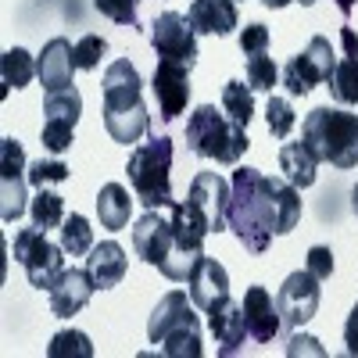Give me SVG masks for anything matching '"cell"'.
<instances>
[{"instance_id":"cell-2","label":"cell","mask_w":358,"mask_h":358,"mask_svg":"<svg viewBox=\"0 0 358 358\" xmlns=\"http://www.w3.org/2000/svg\"><path fill=\"white\" fill-rule=\"evenodd\" d=\"M140 72L126 62V57H118V62L108 65L104 72V129L115 143H136L147 126H151V115H147V104L140 97Z\"/></svg>"},{"instance_id":"cell-5","label":"cell","mask_w":358,"mask_h":358,"mask_svg":"<svg viewBox=\"0 0 358 358\" xmlns=\"http://www.w3.org/2000/svg\"><path fill=\"white\" fill-rule=\"evenodd\" d=\"M187 147L197 158H212L219 165H236L251 147V140H248V129L236 126L226 111L201 104L187 122Z\"/></svg>"},{"instance_id":"cell-35","label":"cell","mask_w":358,"mask_h":358,"mask_svg":"<svg viewBox=\"0 0 358 358\" xmlns=\"http://www.w3.org/2000/svg\"><path fill=\"white\" fill-rule=\"evenodd\" d=\"M65 179H69V165L65 162H33V165H29V183H33L36 190H43V187H50V183H65Z\"/></svg>"},{"instance_id":"cell-7","label":"cell","mask_w":358,"mask_h":358,"mask_svg":"<svg viewBox=\"0 0 358 358\" xmlns=\"http://www.w3.org/2000/svg\"><path fill=\"white\" fill-rule=\"evenodd\" d=\"M169 222H172V241H176V251L169 258V265L162 268V276L165 280H187L190 276V268L194 262L204 255V241H208V233H212V226H208V219L201 215V208L194 201L187 204H172L169 208Z\"/></svg>"},{"instance_id":"cell-13","label":"cell","mask_w":358,"mask_h":358,"mask_svg":"<svg viewBox=\"0 0 358 358\" xmlns=\"http://www.w3.org/2000/svg\"><path fill=\"white\" fill-rule=\"evenodd\" d=\"M319 297H322L319 280L308 273V268L305 273H290L283 280V287L276 294V305H280V319H283L287 330H297V326H305L308 319H315Z\"/></svg>"},{"instance_id":"cell-36","label":"cell","mask_w":358,"mask_h":358,"mask_svg":"<svg viewBox=\"0 0 358 358\" xmlns=\"http://www.w3.org/2000/svg\"><path fill=\"white\" fill-rule=\"evenodd\" d=\"M94 8L101 15H108L111 22H118V25H136L140 0H94Z\"/></svg>"},{"instance_id":"cell-40","label":"cell","mask_w":358,"mask_h":358,"mask_svg":"<svg viewBox=\"0 0 358 358\" xmlns=\"http://www.w3.org/2000/svg\"><path fill=\"white\" fill-rule=\"evenodd\" d=\"M315 344H319L315 337H290L287 355H301V351H315V355H322V348H315Z\"/></svg>"},{"instance_id":"cell-11","label":"cell","mask_w":358,"mask_h":358,"mask_svg":"<svg viewBox=\"0 0 358 358\" xmlns=\"http://www.w3.org/2000/svg\"><path fill=\"white\" fill-rule=\"evenodd\" d=\"M151 47L158 50V57H169V62L179 65H197V33L187 15L179 11H162L151 25Z\"/></svg>"},{"instance_id":"cell-31","label":"cell","mask_w":358,"mask_h":358,"mask_svg":"<svg viewBox=\"0 0 358 358\" xmlns=\"http://www.w3.org/2000/svg\"><path fill=\"white\" fill-rule=\"evenodd\" d=\"M244 76H248V86L251 90H265V94H273V86L280 83V69H276V62L265 50L262 54H248Z\"/></svg>"},{"instance_id":"cell-27","label":"cell","mask_w":358,"mask_h":358,"mask_svg":"<svg viewBox=\"0 0 358 358\" xmlns=\"http://www.w3.org/2000/svg\"><path fill=\"white\" fill-rule=\"evenodd\" d=\"M222 111L233 118L236 126L248 129V122L255 118V90L244 86L241 79H229V83L222 86Z\"/></svg>"},{"instance_id":"cell-34","label":"cell","mask_w":358,"mask_h":358,"mask_svg":"<svg viewBox=\"0 0 358 358\" xmlns=\"http://www.w3.org/2000/svg\"><path fill=\"white\" fill-rule=\"evenodd\" d=\"M104 54H108V40H104V36H97V33L83 36V40L76 43V69H79V72H94V69L101 65Z\"/></svg>"},{"instance_id":"cell-20","label":"cell","mask_w":358,"mask_h":358,"mask_svg":"<svg viewBox=\"0 0 358 358\" xmlns=\"http://www.w3.org/2000/svg\"><path fill=\"white\" fill-rule=\"evenodd\" d=\"M244 315H248V330L258 344H273L276 334L283 330V319H280V305L276 297L268 294L265 287H248L244 294Z\"/></svg>"},{"instance_id":"cell-9","label":"cell","mask_w":358,"mask_h":358,"mask_svg":"<svg viewBox=\"0 0 358 358\" xmlns=\"http://www.w3.org/2000/svg\"><path fill=\"white\" fill-rule=\"evenodd\" d=\"M334 65H337L334 43L326 40V36H312V43L301 54H294L290 62L283 65L280 79H283L290 97H305V94H312L319 83H330Z\"/></svg>"},{"instance_id":"cell-15","label":"cell","mask_w":358,"mask_h":358,"mask_svg":"<svg viewBox=\"0 0 358 358\" xmlns=\"http://www.w3.org/2000/svg\"><path fill=\"white\" fill-rule=\"evenodd\" d=\"M151 86H155V97H158V115L165 122H172V118H179L190 104V65H179V62L162 57Z\"/></svg>"},{"instance_id":"cell-3","label":"cell","mask_w":358,"mask_h":358,"mask_svg":"<svg viewBox=\"0 0 358 358\" xmlns=\"http://www.w3.org/2000/svg\"><path fill=\"white\" fill-rule=\"evenodd\" d=\"M301 143L315 155V162L355 169L358 165V115L344 108H312L301 122Z\"/></svg>"},{"instance_id":"cell-24","label":"cell","mask_w":358,"mask_h":358,"mask_svg":"<svg viewBox=\"0 0 358 358\" xmlns=\"http://www.w3.org/2000/svg\"><path fill=\"white\" fill-rule=\"evenodd\" d=\"M86 268H90V276L97 280V287H101V290H108V287H118V283L126 280V268H129V262H126L122 244L104 241V244H97V248H90Z\"/></svg>"},{"instance_id":"cell-30","label":"cell","mask_w":358,"mask_h":358,"mask_svg":"<svg viewBox=\"0 0 358 358\" xmlns=\"http://www.w3.org/2000/svg\"><path fill=\"white\" fill-rule=\"evenodd\" d=\"M62 248L72 258L90 255V248H94V229H90V222L83 215H76V212L65 215V222H62Z\"/></svg>"},{"instance_id":"cell-42","label":"cell","mask_w":358,"mask_h":358,"mask_svg":"<svg viewBox=\"0 0 358 358\" xmlns=\"http://www.w3.org/2000/svg\"><path fill=\"white\" fill-rule=\"evenodd\" d=\"M334 4H337V8H341V15L348 18V15L355 11V4H358V0H334Z\"/></svg>"},{"instance_id":"cell-8","label":"cell","mask_w":358,"mask_h":358,"mask_svg":"<svg viewBox=\"0 0 358 358\" xmlns=\"http://www.w3.org/2000/svg\"><path fill=\"white\" fill-rule=\"evenodd\" d=\"M62 251H65V248H62V244H50V241H47V229H40V226L15 233V244H11L15 262L25 268L29 283H33L36 290H50L54 280L62 276V268H65Z\"/></svg>"},{"instance_id":"cell-29","label":"cell","mask_w":358,"mask_h":358,"mask_svg":"<svg viewBox=\"0 0 358 358\" xmlns=\"http://www.w3.org/2000/svg\"><path fill=\"white\" fill-rule=\"evenodd\" d=\"M29 215H33V226H40V229H57L65 222V197H57L43 187L33 197V204H29Z\"/></svg>"},{"instance_id":"cell-19","label":"cell","mask_w":358,"mask_h":358,"mask_svg":"<svg viewBox=\"0 0 358 358\" xmlns=\"http://www.w3.org/2000/svg\"><path fill=\"white\" fill-rule=\"evenodd\" d=\"M72 72H76V47L65 36H54L40 57H36V76L43 83L47 94H57V90H72Z\"/></svg>"},{"instance_id":"cell-6","label":"cell","mask_w":358,"mask_h":358,"mask_svg":"<svg viewBox=\"0 0 358 358\" xmlns=\"http://www.w3.org/2000/svg\"><path fill=\"white\" fill-rule=\"evenodd\" d=\"M129 183L133 194L143 208H172V187H169V172H172V140L169 136H151L147 143L133 147L129 155Z\"/></svg>"},{"instance_id":"cell-18","label":"cell","mask_w":358,"mask_h":358,"mask_svg":"<svg viewBox=\"0 0 358 358\" xmlns=\"http://www.w3.org/2000/svg\"><path fill=\"white\" fill-rule=\"evenodd\" d=\"M187 283H190V301H194V308H201L204 315L212 312L219 301H226V297H229V273H226L215 258H208V255H201V258L194 262Z\"/></svg>"},{"instance_id":"cell-38","label":"cell","mask_w":358,"mask_h":358,"mask_svg":"<svg viewBox=\"0 0 358 358\" xmlns=\"http://www.w3.org/2000/svg\"><path fill=\"white\" fill-rule=\"evenodd\" d=\"M265 47H268V29L262 22H251L244 29V36H241V50L244 54H262Z\"/></svg>"},{"instance_id":"cell-23","label":"cell","mask_w":358,"mask_h":358,"mask_svg":"<svg viewBox=\"0 0 358 358\" xmlns=\"http://www.w3.org/2000/svg\"><path fill=\"white\" fill-rule=\"evenodd\" d=\"M194 33L204 36H229L236 29V4L233 0H194L187 8Z\"/></svg>"},{"instance_id":"cell-21","label":"cell","mask_w":358,"mask_h":358,"mask_svg":"<svg viewBox=\"0 0 358 358\" xmlns=\"http://www.w3.org/2000/svg\"><path fill=\"white\" fill-rule=\"evenodd\" d=\"M208 330L215 334V341L222 344L219 351L222 355H236L244 348V341L251 337L248 330V315H244V305H236L233 297H226V301H219L212 312H208Z\"/></svg>"},{"instance_id":"cell-33","label":"cell","mask_w":358,"mask_h":358,"mask_svg":"<svg viewBox=\"0 0 358 358\" xmlns=\"http://www.w3.org/2000/svg\"><path fill=\"white\" fill-rule=\"evenodd\" d=\"M265 122H268V133H273L276 140H283V136H290V129H294V108H290V101L287 97H268V104H265Z\"/></svg>"},{"instance_id":"cell-17","label":"cell","mask_w":358,"mask_h":358,"mask_svg":"<svg viewBox=\"0 0 358 358\" xmlns=\"http://www.w3.org/2000/svg\"><path fill=\"white\" fill-rule=\"evenodd\" d=\"M229 194H233V187L219 172H197L190 183V201L201 208V215L208 219L212 233L229 226Z\"/></svg>"},{"instance_id":"cell-22","label":"cell","mask_w":358,"mask_h":358,"mask_svg":"<svg viewBox=\"0 0 358 358\" xmlns=\"http://www.w3.org/2000/svg\"><path fill=\"white\" fill-rule=\"evenodd\" d=\"M341 47H344V54L334 65L330 94H334L337 104H358V36H355L351 25L341 29Z\"/></svg>"},{"instance_id":"cell-1","label":"cell","mask_w":358,"mask_h":358,"mask_svg":"<svg viewBox=\"0 0 358 358\" xmlns=\"http://www.w3.org/2000/svg\"><path fill=\"white\" fill-rule=\"evenodd\" d=\"M229 187V229L251 255H262L273 236H283L301 222V194L290 179H268L244 165L233 172Z\"/></svg>"},{"instance_id":"cell-25","label":"cell","mask_w":358,"mask_h":358,"mask_svg":"<svg viewBox=\"0 0 358 358\" xmlns=\"http://www.w3.org/2000/svg\"><path fill=\"white\" fill-rule=\"evenodd\" d=\"M315 155L308 151V147L297 140V143H283L280 147V169H283V176L290 179V183L297 187V190H305V187H312L315 183Z\"/></svg>"},{"instance_id":"cell-14","label":"cell","mask_w":358,"mask_h":358,"mask_svg":"<svg viewBox=\"0 0 358 358\" xmlns=\"http://www.w3.org/2000/svg\"><path fill=\"white\" fill-rule=\"evenodd\" d=\"M133 248L147 265H155L158 273L169 265L176 241H172V222H169V215H162V208H147V215H140L133 222Z\"/></svg>"},{"instance_id":"cell-41","label":"cell","mask_w":358,"mask_h":358,"mask_svg":"<svg viewBox=\"0 0 358 358\" xmlns=\"http://www.w3.org/2000/svg\"><path fill=\"white\" fill-rule=\"evenodd\" d=\"M265 8H287V4H294V0H262ZM301 4H315V0H301Z\"/></svg>"},{"instance_id":"cell-16","label":"cell","mask_w":358,"mask_h":358,"mask_svg":"<svg viewBox=\"0 0 358 358\" xmlns=\"http://www.w3.org/2000/svg\"><path fill=\"white\" fill-rule=\"evenodd\" d=\"M94 290H97V280L90 276V268H62V276H57L54 287L47 290L50 294V312L57 319H72L90 305Z\"/></svg>"},{"instance_id":"cell-39","label":"cell","mask_w":358,"mask_h":358,"mask_svg":"<svg viewBox=\"0 0 358 358\" xmlns=\"http://www.w3.org/2000/svg\"><path fill=\"white\" fill-rule=\"evenodd\" d=\"M344 344H348V355H358V305L351 308V315L344 322Z\"/></svg>"},{"instance_id":"cell-28","label":"cell","mask_w":358,"mask_h":358,"mask_svg":"<svg viewBox=\"0 0 358 358\" xmlns=\"http://www.w3.org/2000/svg\"><path fill=\"white\" fill-rule=\"evenodd\" d=\"M0 76H4V94L8 90H22L33 83L36 76V62H33V54L22 50V47H11L4 54V62H0Z\"/></svg>"},{"instance_id":"cell-12","label":"cell","mask_w":358,"mask_h":358,"mask_svg":"<svg viewBox=\"0 0 358 358\" xmlns=\"http://www.w3.org/2000/svg\"><path fill=\"white\" fill-rule=\"evenodd\" d=\"M43 147L50 155H62L72 147V133H76V122L83 115V97L79 90H57V94H47V104H43Z\"/></svg>"},{"instance_id":"cell-43","label":"cell","mask_w":358,"mask_h":358,"mask_svg":"<svg viewBox=\"0 0 358 358\" xmlns=\"http://www.w3.org/2000/svg\"><path fill=\"white\" fill-rule=\"evenodd\" d=\"M351 208H355V215H358V183H355V190H351Z\"/></svg>"},{"instance_id":"cell-4","label":"cell","mask_w":358,"mask_h":358,"mask_svg":"<svg viewBox=\"0 0 358 358\" xmlns=\"http://www.w3.org/2000/svg\"><path fill=\"white\" fill-rule=\"evenodd\" d=\"M147 341L162 344L165 358H201V322L194 315V301H187L183 290L165 294L158 308L147 319Z\"/></svg>"},{"instance_id":"cell-37","label":"cell","mask_w":358,"mask_h":358,"mask_svg":"<svg viewBox=\"0 0 358 358\" xmlns=\"http://www.w3.org/2000/svg\"><path fill=\"white\" fill-rule=\"evenodd\" d=\"M308 273L322 283V280H330L334 276V251L330 248H312L308 251Z\"/></svg>"},{"instance_id":"cell-32","label":"cell","mask_w":358,"mask_h":358,"mask_svg":"<svg viewBox=\"0 0 358 358\" xmlns=\"http://www.w3.org/2000/svg\"><path fill=\"white\" fill-rule=\"evenodd\" d=\"M47 355L50 358H94V344H90V337L79 334V330H65L50 341Z\"/></svg>"},{"instance_id":"cell-10","label":"cell","mask_w":358,"mask_h":358,"mask_svg":"<svg viewBox=\"0 0 358 358\" xmlns=\"http://www.w3.org/2000/svg\"><path fill=\"white\" fill-rule=\"evenodd\" d=\"M25 151L15 136L0 140V219L15 222L25 212Z\"/></svg>"},{"instance_id":"cell-26","label":"cell","mask_w":358,"mask_h":358,"mask_svg":"<svg viewBox=\"0 0 358 358\" xmlns=\"http://www.w3.org/2000/svg\"><path fill=\"white\" fill-rule=\"evenodd\" d=\"M129 194L122 183H104L101 194H97V219L104 229H126L129 226Z\"/></svg>"}]
</instances>
